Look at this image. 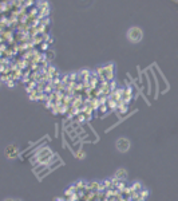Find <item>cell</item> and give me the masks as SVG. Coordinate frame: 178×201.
<instances>
[{"label":"cell","instance_id":"obj_5","mask_svg":"<svg viewBox=\"0 0 178 201\" xmlns=\"http://www.w3.org/2000/svg\"><path fill=\"white\" fill-rule=\"evenodd\" d=\"M75 158H78V160L86 158V151H84L83 149H79L78 151H75Z\"/></svg>","mask_w":178,"mask_h":201},{"label":"cell","instance_id":"obj_4","mask_svg":"<svg viewBox=\"0 0 178 201\" xmlns=\"http://www.w3.org/2000/svg\"><path fill=\"white\" fill-rule=\"evenodd\" d=\"M126 176H127V172H126V169H123V168L118 169L117 173H115V177H117L118 180H121V178H126Z\"/></svg>","mask_w":178,"mask_h":201},{"label":"cell","instance_id":"obj_1","mask_svg":"<svg viewBox=\"0 0 178 201\" xmlns=\"http://www.w3.org/2000/svg\"><path fill=\"white\" fill-rule=\"evenodd\" d=\"M142 36H143L142 30L138 28V27H131V28L129 30V32H127V38H129V40H131L133 43L139 42V40L142 39Z\"/></svg>","mask_w":178,"mask_h":201},{"label":"cell","instance_id":"obj_3","mask_svg":"<svg viewBox=\"0 0 178 201\" xmlns=\"http://www.w3.org/2000/svg\"><path fill=\"white\" fill-rule=\"evenodd\" d=\"M6 154H7V157H8V158H15L16 156H17V147H16L15 145L8 146V147H7V150H6Z\"/></svg>","mask_w":178,"mask_h":201},{"label":"cell","instance_id":"obj_2","mask_svg":"<svg viewBox=\"0 0 178 201\" xmlns=\"http://www.w3.org/2000/svg\"><path fill=\"white\" fill-rule=\"evenodd\" d=\"M115 146H117V149L121 151V153H124V151H127L129 149H130V141H129L127 138L122 137L115 142Z\"/></svg>","mask_w":178,"mask_h":201}]
</instances>
